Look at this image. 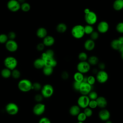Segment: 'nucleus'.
<instances>
[{"mask_svg": "<svg viewBox=\"0 0 123 123\" xmlns=\"http://www.w3.org/2000/svg\"><path fill=\"white\" fill-rule=\"evenodd\" d=\"M76 69L78 72L85 74L90 71L91 69V65L87 61H80L76 65Z\"/></svg>", "mask_w": 123, "mask_h": 123, "instance_id": "nucleus-5", "label": "nucleus"}, {"mask_svg": "<svg viewBox=\"0 0 123 123\" xmlns=\"http://www.w3.org/2000/svg\"><path fill=\"white\" fill-rule=\"evenodd\" d=\"M116 30L119 33H123V22H119L117 24Z\"/></svg>", "mask_w": 123, "mask_h": 123, "instance_id": "nucleus-39", "label": "nucleus"}, {"mask_svg": "<svg viewBox=\"0 0 123 123\" xmlns=\"http://www.w3.org/2000/svg\"><path fill=\"white\" fill-rule=\"evenodd\" d=\"M80 112L81 108L77 104L72 105L69 110V112L72 116H76Z\"/></svg>", "mask_w": 123, "mask_h": 123, "instance_id": "nucleus-19", "label": "nucleus"}, {"mask_svg": "<svg viewBox=\"0 0 123 123\" xmlns=\"http://www.w3.org/2000/svg\"><path fill=\"white\" fill-rule=\"evenodd\" d=\"M45 45L43 43H40L37 44V49L38 51H42L45 48Z\"/></svg>", "mask_w": 123, "mask_h": 123, "instance_id": "nucleus-49", "label": "nucleus"}, {"mask_svg": "<svg viewBox=\"0 0 123 123\" xmlns=\"http://www.w3.org/2000/svg\"><path fill=\"white\" fill-rule=\"evenodd\" d=\"M98 70L97 69L95 68V69H93V70H92V73H93V74H97V73H98Z\"/></svg>", "mask_w": 123, "mask_h": 123, "instance_id": "nucleus-51", "label": "nucleus"}, {"mask_svg": "<svg viewBox=\"0 0 123 123\" xmlns=\"http://www.w3.org/2000/svg\"><path fill=\"white\" fill-rule=\"evenodd\" d=\"M84 30L85 34L90 35L94 31V28L92 25L87 24L84 26Z\"/></svg>", "mask_w": 123, "mask_h": 123, "instance_id": "nucleus-33", "label": "nucleus"}, {"mask_svg": "<svg viewBox=\"0 0 123 123\" xmlns=\"http://www.w3.org/2000/svg\"><path fill=\"white\" fill-rule=\"evenodd\" d=\"M118 39L123 44V36H122V37H120Z\"/></svg>", "mask_w": 123, "mask_h": 123, "instance_id": "nucleus-52", "label": "nucleus"}, {"mask_svg": "<svg viewBox=\"0 0 123 123\" xmlns=\"http://www.w3.org/2000/svg\"><path fill=\"white\" fill-rule=\"evenodd\" d=\"M90 39L92 40L95 41L97 39H98L99 37V34L98 32L96 31H93L90 34Z\"/></svg>", "mask_w": 123, "mask_h": 123, "instance_id": "nucleus-41", "label": "nucleus"}, {"mask_svg": "<svg viewBox=\"0 0 123 123\" xmlns=\"http://www.w3.org/2000/svg\"><path fill=\"white\" fill-rule=\"evenodd\" d=\"M17 86L21 91L27 92L32 90V83L29 79H23L19 81Z\"/></svg>", "mask_w": 123, "mask_h": 123, "instance_id": "nucleus-2", "label": "nucleus"}, {"mask_svg": "<svg viewBox=\"0 0 123 123\" xmlns=\"http://www.w3.org/2000/svg\"><path fill=\"white\" fill-rule=\"evenodd\" d=\"M45 53H46V54L49 57H54V52L53 51V50L51 49H49L47 50Z\"/></svg>", "mask_w": 123, "mask_h": 123, "instance_id": "nucleus-48", "label": "nucleus"}, {"mask_svg": "<svg viewBox=\"0 0 123 123\" xmlns=\"http://www.w3.org/2000/svg\"><path fill=\"white\" fill-rule=\"evenodd\" d=\"M97 81L100 84H104L106 83L109 79V74L105 70H98L96 74Z\"/></svg>", "mask_w": 123, "mask_h": 123, "instance_id": "nucleus-6", "label": "nucleus"}, {"mask_svg": "<svg viewBox=\"0 0 123 123\" xmlns=\"http://www.w3.org/2000/svg\"><path fill=\"white\" fill-rule=\"evenodd\" d=\"M33 65L37 69H41L45 66L44 61L41 58L36 59L33 62Z\"/></svg>", "mask_w": 123, "mask_h": 123, "instance_id": "nucleus-21", "label": "nucleus"}, {"mask_svg": "<svg viewBox=\"0 0 123 123\" xmlns=\"http://www.w3.org/2000/svg\"><path fill=\"white\" fill-rule=\"evenodd\" d=\"M37 35L40 38H44L47 36V31L46 29L44 27H40L37 31Z\"/></svg>", "mask_w": 123, "mask_h": 123, "instance_id": "nucleus-26", "label": "nucleus"}, {"mask_svg": "<svg viewBox=\"0 0 123 123\" xmlns=\"http://www.w3.org/2000/svg\"><path fill=\"white\" fill-rule=\"evenodd\" d=\"M5 47L9 51L13 52L17 50L18 49V44L14 40L9 39L6 42Z\"/></svg>", "mask_w": 123, "mask_h": 123, "instance_id": "nucleus-15", "label": "nucleus"}, {"mask_svg": "<svg viewBox=\"0 0 123 123\" xmlns=\"http://www.w3.org/2000/svg\"><path fill=\"white\" fill-rule=\"evenodd\" d=\"M54 93V88L49 84L44 85L41 89V94L44 98H49L51 97Z\"/></svg>", "mask_w": 123, "mask_h": 123, "instance_id": "nucleus-3", "label": "nucleus"}, {"mask_svg": "<svg viewBox=\"0 0 123 123\" xmlns=\"http://www.w3.org/2000/svg\"><path fill=\"white\" fill-rule=\"evenodd\" d=\"M41 85L39 82H34V83H32V90L33 89L36 91H37L39 90H41Z\"/></svg>", "mask_w": 123, "mask_h": 123, "instance_id": "nucleus-37", "label": "nucleus"}, {"mask_svg": "<svg viewBox=\"0 0 123 123\" xmlns=\"http://www.w3.org/2000/svg\"><path fill=\"white\" fill-rule=\"evenodd\" d=\"M5 110L8 114L11 115H14L18 112L19 107L16 103L10 102L6 105Z\"/></svg>", "mask_w": 123, "mask_h": 123, "instance_id": "nucleus-10", "label": "nucleus"}, {"mask_svg": "<svg viewBox=\"0 0 123 123\" xmlns=\"http://www.w3.org/2000/svg\"><path fill=\"white\" fill-rule=\"evenodd\" d=\"M15 37H16V35L13 32H10L9 33V34L8 35V38H9L10 39H13V40H14V39Z\"/></svg>", "mask_w": 123, "mask_h": 123, "instance_id": "nucleus-50", "label": "nucleus"}, {"mask_svg": "<svg viewBox=\"0 0 123 123\" xmlns=\"http://www.w3.org/2000/svg\"><path fill=\"white\" fill-rule=\"evenodd\" d=\"M90 99L87 95H81L77 100V104L81 109H85L88 106Z\"/></svg>", "mask_w": 123, "mask_h": 123, "instance_id": "nucleus-9", "label": "nucleus"}, {"mask_svg": "<svg viewBox=\"0 0 123 123\" xmlns=\"http://www.w3.org/2000/svg\"><path fill=\"white\" fill-rule=\"evenodd\" d=\"M81 83L76 82V81H74L73 83V88L74 89V90L77 92H79V88H80V86Z\"/></svg>", "mask_w": 123, "mask_h": 123, "instance_id": "nucleus-43", "label": "nucleus"}, {"mask_svg": "<svg viewBox=\"0 0 123 123\" xmlns=\"http://www.w3.org/2000/svg\"><path fill=\"white\" fill-rule=\"evenodd\" d=\"M84 47L85 49L88 51L93 50L95 47V41L92 40L90 38L86 40L84 43Z\"/></svg>", "mask_w": 123, "mask_h": 123, "instance_id": "nucleus-18", "label": "nucleus"}, {"mask_svg": "<svg viewBox=\"0 0 123 123\" xmlns=\"http://www.w3.org/2000/svg\"><path fill=\"white\" fill-rule=\"evenodd\" d=\"M41 58L44 60L45 66H49L54 68L57 64V62L54 57H49L47 56L45 52L42 53Z\"/></svg>", "mask_w": 123, "mask_h": 123, "instance_id": "nucleus-7", "label": "nucleus"}, {"mask_svg": "<svg viewBox=\"0 0 123 123\" xmlns=\"http://www.w3.org/2000/svg\"><path fill=\"white\" fill-rule=\"evenodd\" d=\"M0 74L2 77L4 78H8L11 76L12 70L5 67L1 70Z\"/></svg>", "mask_w": 123, "mask_h": 123, "instance_id": "nucleus-29", "label": "nucleus"}, {"mask_svg": "<svg viewBox=\"0 0 123 123\" xmlns=\"http://www.w3.org/2000/svg\"><path fill=\"white\" fill-rule=\"evenodd\" d=\"M90 11V10L89 9H86L85 10H84V12H85V14H86L87 13H88Z\"/></svg>", "mask_w": 123, "mask_h": 123, "instance_id": "nucleus-53", "label": "nucleus"}, {"mask_svg": "<svg viewBox=\"0 0 123 123\" xmlns=\"http://www.w3.org/2000/svg\"><path fill=\"white\" fill-rule=\"evenodd\" d=\"M3 62L5 67L11 70L15 69L18 64L16 59L12 56L7 57L4 59Z\"/></svg>", "mask_w": 123, "mask_h": 123, "instance_id": "nucleus-4", "label": "nucleus"}, {"mask_svg": "<svg viewBox=\"0 0 123 123\" xmlns=\"http://www.w3.org/2000/svg\"><path fill=\"white\" fill-rule=\"evenodd\" d=\"M105 123H112V122L111 120H107V121H105Z\"/></svg>", "mask_w": 123, "mask_h": 123, "instance_id": "nucleus-54", "label": "nucleus"}, {"mask_svg": "<svg viewBox=\"0 0 123 123\" xmlns=\"http://www.w3.org/2000/svg\"><path fill=\"white\" fill-rule=\"evenodd\" d=\"M46 110V106L41 102H37L33 108V113L37 116L42 115Z\"/></svg>", "mask_w": 123, "mask_h": 123, "instance_id": "nucleus-12", "label": "nucleus"}, {"mask_svg": "<svg viewBox=\"0 0 123 123\" xmlns=\"http://www.w3.org/2000/svg\"><path fill=\"white\" fill-rule=\"evenodd\" d=\"M99 119L103 122H105L107 120H110L111 117V113L110 111L105 109H101L98 113Z\"/></svg>", "mask_w": 123, "mask_h": 123, "instance_id": "nucleus-14", "label": "nucleus"}, {"mask_svg": "<svg viewBox=\"0 0 123 123\" xmlns=\"http://www.w3.org/2000/svg\"><path fill=\"white\" fill-rule=\"evenodd\" d=\"M98 104V107L100 109L105 108L108 105V101L105 97L103 96H98L96 99Z\"/></svg>", "mask_w": 123, "mask_h": 123, "instance_id": "nucleus-17", "label": "nucleus"}, {"mask_svg": "<svg viewBox=\"0 0 123 123\" xmlns=\"http://www.w3.org/2000/svg\"><path fill=\"white\" fill-rule=\"evenodd\" d=\"M120 53H121V57L122 59L123 60V51L122 52H120Z\"/></svg>", "mask_w": 123, "mask_h": 123, "instance_id": "nucleus-55", "label": "nucleus"}, {"mask_svg": "<svg viewBox=\"0 0 123 123\" xmlns=\"http://www.w3.org/2000/svg\"><path fill=\"white\" fill-rule=\"evenodd\" d=\"M97 14L93 11H90L88 13L85 15V20L88 25H93L97 22Z\"/></svg>", "mask_w": 123, "mask_h": 123, "instance_id": "nucleus-8", "label": "nucleus"}, {"mask_svg": "<svg viewBox=\"0 0 123 123\" xmlns=\"http://www.w3.org/2000/svg\"><path fill=\"white\" fill-rule=\"evenodd\" d=\"M38 123H51L50 120L47 117H43L41 118L39 121Z\"/></svg>", "mask_w": 123, "mask_h": 123, "instance_id": "nucleus-46", "label": "nucleus"}, {"mask_svg": "<svg viewBox=\"0 0 123 123\" xmlns=\"http://www.w3.org/2000/svg\"><path fill=\"white\" fill-rule=\"evenodd\" d=\"M83 112L86 114L87 117H90L91 116H92L93 113V110L88 107L84 109Z\"/></svg>", "mask_w": 123, "mask_h": 123, "instance_id": "nucleus-36", "label": "nucleus"}, {"mask_svg": "<svg viewBox=\"0 0 123 123\" xmlns=\"http://www.w3.org/2000/svg\"><path fill=\"white\" fill-rule=\"evenodd\" d=\"M55 43L54 38L51 36H47L44 38L43 40V43L45 46L50 47L52 46Z\"/></svg>", "mask_w": 123, "mask_h": 123, "instance_id": "nucleus-20", "label": "nucleus"}, {"mask_svg": "<svg viewBox=\"0 0 123 123\" xmlns=\"http://www.w3.org/2000/svg\"><path fill=\"white\" fill-rule=\"evenodd\" d=\"M34 98H35V100L37 102H41L44 97L41 95V94H37L35 96Z\"/></svg>", "mask_w": 123, "mask_h": 123, "instance_id": "nucleus-45", "label": "nucleus"}, {"mask_svg": "<svg viewBox=\"0 0 123 123\" xmlns=\"http://www.w3.org/2000/svg\"><path fill=\"white\" fill-rule=\"evenodd\" d=\"M109 29V24L105 21L100 22L97 25V30L98 32L104 34L108 32Z\"/></svg>", "mask_w": 123, "mask_h": 123, "instance_id": "nucleus-16", "label": "nucleus"}, {"mask_svg": "<svg viewBox=\"0 0 123 123\" xmlns=\"http://www.w3.org/2000/svg\"><path fill=\"white\" fill-rule=\"evenodd\" d=\"M7 7L11 11L15 12L21 8V5L17 0H10L7 3Z\"/></svg>", "mask_w": 123, "mask_h": 123, "instance_id": "nucleus-13", "label": "nucleus"}, {"mask_svg": "<svg viewBox=\"0 0 123 123\" xmlns=\"http://www.w3.org/2000/svg\"><path fill=\"white\" fill-rule=\"evenodd\" d=\"M97 81L96 77L93 75H90L87 76V81L86 82L88 83L91 86H93L96 82Z\"/></svg>", "mask_w": 123, "mask_h": 123, "instance_id": "nucleus-32", "label": "nucleus"}, {"mask_svg": "<svg viewBox=\"0 0 123 123\" xmlns=\"http://www.w3.org/2000/svg\"><path fill=\"white\" fill-rule=\"evenodd\" d=\"M90 100H96L98 97V94L97 92L94 90L91 91L87 95Z\"/></svg>", "mask_w": 123, "mask_h": 123, "instance_id": "nucleus-34", "label": "nucleus"}, {"mask_svg": "<svg viewBox=\"0 0 123 123\" xmlns=\"http://www.w3.org/2000/svg\"><path fill=\"white\" fill-rule=\"evenodd\" d=\"M61 77L64 80H66L69 78V74L66 71H62L61 74Z\"/></svg>", "mask_w": 123, "mask_h": 123, "instance_id": "nucleus-44", "label": "nucleus"}, {"mask_svg": "<svg viewBox=\"0 0 123 123\" xmlns=\"http://www.w3.org/2000/svg\"><path fill=\"white\" fill-rule=\"evenodd\" d=\"M113 8L116 11L123 9V0H115L113 3Z\"/></svg>", "mask_w": 123, "mask_h": 123, "instance_id": "nucleus-22", "label": "nucleus"}, {"mask_svg": "<svg viewBox=\"0 0 123 123\" xmlns=\"http://www.w3.org/2000/svg\"><path fill=\"white\" fill-rule=\"evenodd\" d=\"M56 29L58 33H63L67 30V26L65 24L63 23H61L57 25Z\"/></svg>", "mask_w": 123, "mask_h": 123, "instance_id": "nucleus-27", "label": "nucleus"}, {"mask_svg": "<svg viewBox=\"0 0 123 123\" xmlns=\"http://www.w3.org/2000/svg\"><path fill=\"white\" fill-rule=\"evenodd\" d=\"M71 34L74 38L80 39L82 38L85 34L84 26L81 25L74 26L71 30Z\"/></svg>", "mask_w": 123, "mask_h": 123, "instance_id": "nucleus-1", "label": "nucleus"}, {"mask_svg": "<svg viewBox=\"0 0 123 123\" xmlns=\"http://www.w3.org/2000/svg\"><path fill=\"white\" fill-rule=\"evenodd\" d=\"M122 45V43L118 39H113L111 42V48L115 50H119Z\"/></svg>", "mask_w": 123, "mask_h": 123, "instance_id": "nucleus-23", "label": "nucleus"}, {"mask_svg": "<svg viewBox=\"0 0 123 123\" xmlns=\"http://www.w3.org/2000/svg\"><path fill=\"white\" fill-rule=\"evenodd\" d=\"M84 77V74L78 71L75 72L73 75V78L74 81L76 82H80V83H81L83 82Z\"/></svg>", "mask_w": 123, "mask_h": 123, "instance_id": "nucleus-25", "label": "nucleus"}, {"mask_svg": "<svg viewBox=\"0 0 123 123\" xmlns=\"http://www.w3.org/2000/svg\"><path fill=\"white\" fill-rule=\"evenodd\" d=\"M42 72L43 74L46 76L51 75L53 72V68L49 66H45L42 68Z\"/></svg>", "mask_w": 123, "mask_h": 123, "instance_id": "nucleus-28", "label": "nucleus"}, {"mask_svg": "<svg viewBox=\"0 0 123 123\" xmlns=\"http://www.w3.org/2000/svg\"><path fill=\"white\" fill-rule=\"evenodd\" d=\"M98 66L99 70H104L106 68V64L103 62H98Z\"/></svg>", "mask_w": 123, "mask_h": 123, "instance_id": "nucleus-47", "label": "nucleus"}, {"mask_svg": "<svg viewBox=\"0 0 123 123\" xmlns=\"http://www.w3.org/2000/svg\"><path fill=\"white\" fill-rule=\"evenodd\" d=\"M87 61L91 66H94L98 65L99 62V59L95 55H91L88 58Z\"/></svg>", "mask_w": 123, "mask_h": 123, "instance_id": "nucleus-24", "label": "nucleus"}, {"mask_svg": "<svg viewBox=\"0 0 123 123\" xmlns=\"http://www.w3.org/2000/svg\"><path fill=\"white\" fill-rule=\"evenodd\" d=\"M85 123L84 122H77V123Z\"/></svg>", "mask_w": 123, "mask_h": 123, "instance_id": "nucleus-57", "label": "nucleus"}, {"mask_svg": "<svg viewBox=\"0 0 123 123\" xmlns=\"http://www.w3.org/2000/svg\"><path fill=\"white\" fill-rule=\"evenodd\" d=\"M93 89V86L90 85L87 82H82L80 84L79 92L81 95H87Z\"/></svg>", "mask_w": 123, "mask_h": 123, "instance_id": "nucleus-11", "label": "nucleus"}, {"mask_svg": "<svg viewBox=\"0 0 123 123\" xmlns=\"http://www.w3.org/2000/svg\"><path fill=\"white\" fill-rule=\"evenodd\" d=\"M88 107L92 110L97 108L98 104L96 100H90Z\"/></svg>", "mask_w": 123, "mask_h": 123, "instance_id": "nucleus-40", "label": "nucleus"}, {"mask_svg": "<svg viewBox=\"0 0 123 123\" xmlns=\"http://www.w3.org/2000/svg\"></svg>", "mask_w": 123, "mask_h": 123, "instance_id": "nucleus-58", "label": "nucleus"}, {"mask_svg": "<svg viewBox=\"0 0 123 123\" xmlns=\"http://www.w3.org/2000/svg\"><path fill=\"white\" fill-rule=\"evenodd\" d=\"M21 9L24 12H28L30 9V5L27 2H24L21 5Z\"/></svg>", "mask_w": 123, "mask_h": 123, "instance_id": "nucleus-38", "label": "nucleus"}, {"mask_svg": "<svg viewBox=\"0 0 123 123\" xmlns=\"http://www.w3.org/2000/svg\"><path fill=\"white\" fill-rule=\"evenodd\" d=\"M8 40V37L6 34H0V43H6Z\"/></svg>", "mask_w": 123, "mask_h": 123, "instance_id": "nucleus-42", "label": "nucleus"}, {"mask_svg": "<svg viewBox=\"0 0 123 123\" xmlns=\"http://www.w3.org/2000/svg\"><path fill=\"white\" fill-rule=\"evenodd\" d=\"M88 58L87 54L84 51L80 52L78 55V58L79 61H86Z\"/></svg>", "mask_w": 123, "mask_h": 123, "instance_id": "nucleus-30", "label": "nucleus"}, {"mask_svg": "<svg viewBox=\"0 0 123 123\" xmlns=\"http://www.w3.org/2000/svg\"><path fill=\"white\" fill-rule=\"evenodd\" d=\"M25 0H18V1L19 2H22V3H24V1H25Z\"/></svg>", "mask_w": 123, "mask_h": 123, "instance_id": "nucleus-56", "label": "nucleus"}, {"mask_svg": "<svg viewBox=\"0 0 123 123\" xmlns=\"http://www.w3.org/2000/svg\"><path fill=\"white\" fill-rule=\"evenodd\" d=\"M87 117L86 115V114L84 113V112H80L77 116H76V118L78 122H84L86 120Z\"/></svg>", "mask_w": 123, "mask_h": 123, "instance_id": "nucleus-31", "label": "nucleus"}, {"mask_svg": "<svg viewBox=\"0 0 123 123\" xmlns=\"http://www.w3.org/2000/svg\"><path fill=\"white\" fill-rule=\"evenodd\" d=\"M11 76L14 79H18L21 76V73L18 69L15 68L12 70Z\"/></svg>", "mask_w": 123, "mask_h": 123, "instance_id": "nucleus-35", "label": "nucleus"}]
</instances>
